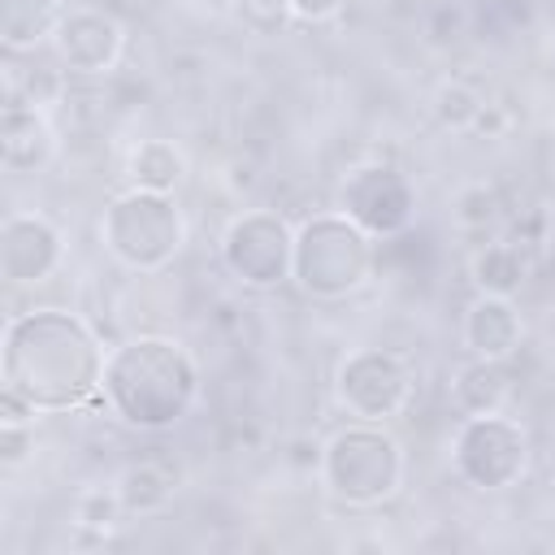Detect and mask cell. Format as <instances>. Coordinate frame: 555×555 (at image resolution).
I'll return each instance as SVG.
<instances>
[{
  "label": "cell",
  "instance_id": "9a60e30c",
  "mask_svg": "<svg viewBox=\"0 0 555 555\" xmlns=\"http://www.w3.org/2000/svg\"><path fill=\"white\" fill-rule=\"evenodd\" d=\"M61 0H0V39L9 52H30L61 26Z\"/></svg>",
  "mask_w": 555,
  "mask_h": 555
},
{
  "label": "cell",
  "instance_id": "cb8c5ba5",
  "mask_svg": "<svg viewBox=\"0 0 555 555\" xmlns=\"http://www.w3.org/2000/svg\"><path fill=\"white\" fill-rule=\"evenodd\" d=\"M35 447V429L30 421H0V464L17 468Z\"/></svg>",
  "mask_w": 555,
  "mask_h": 555
},
{
  "label": "cell",
  "instance_id": "ba28073f",
  "mask_svg": "<svg viewBox=\"0 0 555 555\" xmlns=\"http://www.w3.org/2000/svg\"><path fill=\"white\" fill-rule=\"evenodd\" d=\"M412 369L403 364V356L382 351V347H360L338 364L334 377V395L347 408L351 421H390L408 408L412 399Z\"/></svg>",
  "mask_w": 555,
  "mask_h": 555
},
{
  "label": "cell",
  "instance_id": "277c9868",
  "mask_svg": "<svg viewBox=\"0 0 555 555\" xmlns=\"http://www.w3.org/2000/svg\"><path fill=\"white\" fill-rule=\"evenodd\" d=\"M377 251L347 212H321L295 234V282L312 299H343L369 282Z\"/></svg>",
  "mask_w": 555,
  "mask_h": 555
},
{
  "label": "cell",
  "instance_id": "d6986e66",
  "mask_svg": "<svg viewBox=\"0 0 555 555\" xmlns=\"http://www.w3.org/2000/svg\"><path fill=\"white\" fill-rule=\"evenodd\" d=\"M499 212H503V199H499V191L490 182H468L451 199V221L460 230H486V225L499 221Z\"/></svg>",
  "mask_w": 555,
  "mask_h": 555
},
{
  "label": "cell",
  "instance_id": "3957f363",
  "mask_svg": "<svg viewBox=\"0 0 555 555\" xmlns=\"http://www.w3.org/2000/svg\"><path fill=\"white\" fill-rule=\"evenodd\" d=\"M321 477L330 494L351 507L386 503L403 486V447L377 421H351L325 442Z\"/></svg>",
  "mask_w": 555,
  "mask_h": 555
},
{
  "label": "cell",
  "instance_id": "4316f807",
  "mask_svg": "<svg viewBox=\"0 0 555 555\" xmlns=\"http://www.w3.org/2000/svg\"><path fill=\"white\" fill-rule=\"evenodd\" d=\"M321 451H325V442H308V438H295V442H291V460H295V464L321 468Z\"/></svg>",
  "mask_w": 555,
  "mask_h": 555
},
{
  "label": "cell",
  "instance_id": "603a6c76",
  "mask_svg": "<svg viewBox=\"0 0 555 555\" xmlns=\"http://www.w3.org/2000/svg\"><path fill=\"white\" fill-rule=\"evenodd\" d=\"M61 95H65V74L52 69V65H35L26 74V95H17V100L22 104H35V108H52Z\"/></svg>",
  "mask_w": 555,
  "mask_h": 555
},
{
  "label": "cell",
  "instance_id": "e0dca14e",
  "mask_svg": "<svg viewBox=\"0 0 555 555\" xmlns=\"http://www.w3.org/2000/svg\"><path fill=\"white\" fill-rule=\"evenodd\" d=\"M468 273H473V282H477L481 295H507L512 299L520 291L525 273H529V260H525V247L516 238H503V243H486L473 256Z\"/></svg>",
  "mask_w": 555,
  "mask_h": 555
},
{
  "label": "cell",
  "instance_id": "d4e9b609",
  "mask_svg": "<svg viewBox=\"0 0 555 555\" xmlns=\"http://www.w3.org/2000/svg\"><path fill=\"white\" fill-rule=\"evenodd\" d=\"M347 0H291V13L299 22H330Z\"/></svg>",
  "mask_w": 555,
  "mask_h": 555
},
{
  "label": "cell",
  "instance_id": "5b68a950",
  "mask_svg": "<svg viewBox=\"0 0 555 555\" xmlns=\"http://www.w3.org/2000/svg\"><path fill=\"white\" fill-rule=\"evenodd\" d=\"M100 230H104L108 251L126 269H139V273L165 269L182 251V238H186L178 204L165 191H143V186L121 191L104 208V225Z\"/></svg>",
  "mask_w": 555,
  "mask_h": 555
},
{
  "label": "cell",
  "instance_id": "83f0119b",
  "mask_svg": "<svg viewBox=\"0 0 555 555\" xmlns=\"http://www.w3.org/2000/svg\"><path fill=\"white\" fill-rule=\"evenodd\" d=\"M551 169H555V156H551Z\"/></svg>",
  "mask_w": 555,
  "mask_h": 555
},
{
  "label": "cell",
  "instance_id": "7a4b0ae2",
  "mask_svg": "<svg viewBox=\"0 0 555 555\" xmlns=\"http://www.w3.org/2000/svg\"><path fill=\"white\" fill-rule=\"evenodd\" d=\"M199 395V369L191 351L173 338H130L108 351L104 364V403L134 429L178 425Z\"/></svg>",
  "mask_w": 555,
  "mask_h": 555
},
{
  "label": "cell",
  "instance_id": "ffe728a7",
  "mask_svg": "<svg viewBox=\"0 0 555 555\" xmlns=\"http://www.w3.org/2000/svg\"><path fill=\"white\" fill-rule=\"evenodd\" d=\"M481 104H486V100H481L468 82H442V87L434 91V117H438L447 130H473Z\"/></svg>",
  "mask_w": 555,
  "mask_h": 555
},
{
  "label": "cell",
  "instance_id": "5bb4252c",
  "mask_svg": "<svg viewBox=\"0 0 555 555\" xmlns=\"http://www.w3.org/2000/svg\"><path fill=\"white\" fill-rule=\"evenodd\" d=\"M178 490V468L160 455H147V460H134L121 468L117 477V499L130 516H152L160 512Z\"/></svg>",
  "mask_w": 555,
  "mask_h": 555
},
{
  "label": "cell",
  "instance_id": "9c48e42d",
  "mask_svg": "<svg viewBox=\"0 0 555 555\" xmlns=\"http://www.w3.org/2000/svg\"><path fill=\"white\" fill-rule=\"evenodd\" d=\"M338 212H347L364 234L395 238L416 212V191L395 165H360L338 186Z\"/></svg>",
  "mask_w": 555,
  "mask_h": 555
},
{
  "label": "cell",
  "instance_id": "44dd1931",
  "mask_svg": "<svg viewBox=\"0 0 555 555\" xmlns=\"http://www.w3.org/2000/svg\"><path fill=\"white\" fill-rule=\"evenodd\" d=\"M121 512H126V507H121V499H117V486H113V490H82L78 503H74V525L95 529V533H108V529H117Z\"/></svg>",
  "mask_w": 555,
  "mask_h": 555
},
{
  "label": "cell",
  "instance_id": "7c38bea8",
  "mask_svg": "<svg viewBox=\"0 0 555 555\" xmlns=\"http://www.w3.org/2000/svg\"><path fill=\"white\" fill-rule=\"evenodd\" d=\"M0 152H4L9 173L43 169V165L56 156V130H52L48 113L35 108V104H22V100H4Z\"/></svg>",
  "mask_w": 555,
  "mask_h": 555
},
{
  "label": "cell",
  "instance_id": "8992f818",
  "mask_svg": "<svg viewBox=\"0 0 555 555\" xmlns=\"http://www.w3.org/2000/svg\"><path fill=\"white\" fill-rule=\"evenodd\" d=\"M455 473L477 490H507L529 464V438L499 412H477L455 429Z\"/></svg>",
  "mask_w": 555,
  "mask_h": 555
},
{
  "label": "cell",
  "instance_id": "6da1fadb",
  "mask_svg": "<svg viewBox=\"0 0 555 555\" xmlns=\"http://www.w3.org/2000/svg\"><path fill=\"white\" fill-rule=\"evenodd\" d=\"M104 347L78 321L61 308H35L4 321V386L17 390L35 412H69L82 403H104Z\"/></svg>",
  "mask_w": 555,
  "mask_h": 555
},
{
  "label": "cell",
  "instance_id": "8fae6325",
  "mask_svg": "<svg viewBox=\"0 0 555 555\" xmlns=\"http://www.w3.org/2000/svg\"><path fill=\"white\" fill-rule=\"evenodd\" d=\"M65 256V238L61 230L39 217V212H13L4 217V230H0V273L13 282V286H26V282H43Z\"/></svg>",
  "mask_w": 555,
  "mask_h": 555
},
{
  "label": "cell",
  "instance_id": "ac0fdd59",
  "mask_svg": "<svg viewBox=\"0 0 555 555\" xmlns=\"http://www.w3.org/2000/svg\"><path fill=\"white\" fill-rule=\"evenodd\" d=\"M126 173H130L134 186H143V191H165V195H169V191L182 182L186 160H182V152H178L169 139H143V143L130 152Z\"/></svg>",
  "mask_w": 555,
  "mask_h": 555
},
{
  "label": "cell",
  "instance_id": "484cf974",
  "mask_svg": "<svg viewBox=\"0 0 555 555\" xmlns=\"http://www.w3.org/2000/svg\"><path fill=\"white\" fill-rule=\"evenodd\" d=\"M473 130H477V134H486V139H499V134L507 130V113H503L499 104H481V113H477Z\"/></svg>",
  "mask_w": 555,
  "mask_h": 555
},
{
  "label": "cell",
  "instance_id": "2e32d148",
  "mask_svg": "<svg viewBox=\"0 0 555 555\" xmlns=\"http://www.w3.org/2000/svg\"><path fill=\"white\" fill-rule=\"evenodd\" d=\"M512 395V373H507V360H481L473 356L468 369H460L455 377V403L477 416V412H503Z\"/></svg>",
  "mask_w": 555,
  "mask_h": 555
},
{
  "label": "cell",
  "instance_id": "30bf717a",
  "mask_svg": "<svg viewBox=\"0 0 555 555\" xmlns=\"http://www.w3.org/2000/svg\"><path fill=\"white\" fill-rule=\"evenodd\" d=\"M52 48L69 74H108L126 48V30L104 9H65Z\"/></svg>",
  "mask_w": 555,
  "mask_h": 555
},
{
  "label": "cell",
  "instance_id": "7402d4cb",
  "mask_svg": "<svg viewBox=\"0 0 555 555\" xmlns=\"http://www.w3.org/2000/svg\"><path fill=\"white\" fill-rule=\"evenodd\" d=\"M234 13H238V22H243L247 30H256V35H278V30H286V22L295 17V13H291V0H234Z\"/></svg>",
  "mask_w": 555,
  "mask_h": 555
},
{
  "label": "cell",
  "instance_id": "4fadbf2b",
  "mask_svg": "<svg viewBox=\"0 0 555 555\" xmlns=\"http://www.w3.org/2000/svg\"><path fill=\"white\" fill-rule=\"evenodd\" d=\"M464 343L481 360H512L525 343V321L507 295H477L464 312Z\"/></svg>",
  "mask_w": 555,
  "mask_h": 555
},
{
  "label": "cell",
  "instance_id": "52a82bcc",
  "mask_svg": "<svg viewBox=\"0 0 555 555\" xmlns=\"http://www.w3.org/2000/svg\"><path fill=\"white\" fill-rule=\"evenodd\" d=\"M221 260L243 286L269 291L295 273V234L278 212L251 208L230 221L221 238Z\"/></svg>",
  "mask_w": 555,
  "mask_h": 555
}]
</instances>
